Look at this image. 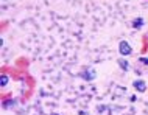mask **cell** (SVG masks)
<instances>
[{
    "label": "cell",
    "mask_w": 148,
    "mask_h": 115,
    "mask_svg": "<svg viewBox=\"0 0 148 115\" xmlns=\"http://www.w3.org/2000/svg\"><path fill=\"white\" fill-rule=\"evenodd\" d=\"M79 76H81L83 79H86V81H92V79L97 76V73H95V70H94V69H86L84 72L79 73Z\"/></svg>",
    "instance_id": "cell-2"
},
{
    "label": "cell",
    "mask_w": 148,
    "mask_h": 115,
    "mask_svg": "<svg viewBox=\"0 0 148 115\" xmlns=\"http://www.w3.org/2000/svg\"><path fill=\"white\" fill-rule=\"evenodd\" d=\"M119 53L122 54V56H128V54L133 53V48H131V45L126 41H122L119 44Z\"/></svg>",
    "instance_id": "cell-1"
},
{
    "label": "cell",
    "mask_w": 148,
    "mask_h": 115,
    "mask_svg": "<svg viewBox=\"0 0 148 115\" xmlns=\"http://www.w3.org/2000/svg\"><path fill=\"white\" fill-rule=\"evenodd\" d=\"M119 65H120V69H122L123 72H126V70L130 69V65H128V62H126L125 58H120L119 59Z\"/></svg>",
    "instance_id": "cell-4"
},
{
    "label": "cell",
    "mask_w": 148,
    "mask_h": 115,
    "mask_svg": "<svg viewBox=\"0 0 148 115\" xmlns=\"http://www.w3.org/2000/svg\"><path fill=\"white\" fill-rule=\"evenodd\" d=\"M16 103H17L16 100H10V101H5V103H3V108H5V109H10V108H13V106H16Z\"/></svg>",
    "instance_id": "cell-6"
},
{
    "label": "cell",
    "mask_w": 148,
    "mask_h": 115,
    "mask_svg": "<svg viewBox=\"0 0 148 115\" xmlns=\"http://www.w3.org/2000/svg\"><path fill=\"white\" fill-rule=\"evenodd\" d=\"M0 84H2V87H5L8 84V76L6 75H2V76H0Z\"/></svg>",
    "instance_id": "cell-7"
},
{
    "label": "cell",
    "mask_w": 148,
    "mask_h": 115,
    "mask_svg": "<svg viewBox=\"0 0 148 115\" xmlns=\"http://www.w3.org/2000/svg\"><path fill=\"white\" fill-rule=\"evenodd\" d=\"M133 86H134L136 90H139V92H145L147 90V82L143 81V79H136L133 82Z\"/></svg>",
    "instance_id": "cell-3"
},
{
    "label": "cell",
    "mask_w": 148,
    "mask_h": 115,
    "mask_svg": "<svg viewBox=\"0 0 148 115\" xmlns=\"http://www.w3.org/2000/svg\"><path fill=\"white\" fill-rule=\"evenodd\" d=\"M143 23H145V22H143V19H142V17H137V19L133 22V27H134L136 30H139V28H142V27H143Z\"/></svg>",
    "instance_id": "cell-5"
},
{
    "label": "cell",
    "mask_w": 148,
    "mask_h": 115,
    "mask_svg": "<svg viewBox=\"0 0 148 115\" xmlns=\"http://www.w3.org/2000/svg\"><path fill=\"white\" fill-rule=\"evenodd\" d=\"M139 61H140L142 64H145V65L148 67V59H147V58H140V59H139Z\"/></svg>",
    "instance_id": "cell-8"
}]
</instances>
